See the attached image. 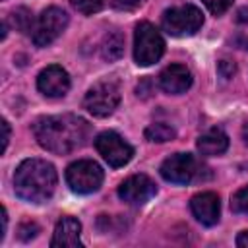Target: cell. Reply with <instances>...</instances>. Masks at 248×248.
Instances as JSON below:
<instances>
[{
  "label": "cell",
  "mask_w": 248,
  "mask_h": 248,
  "mask_svg": "<svg viewBox=\"0 0 248 248\" xmlns=\"http://www.w3.org/2000/svg\"><path fill=\"white\" fill-rule=\"evenodd\" d=\"M33 134L43 149L56 155H66L87 141L91 126L78 114H56L39 118L33 124Z\"/></svg>",
  "instance_id": "6da1fadb"
},
{
  "label": "cell",
  "mask_w": 248,
  "mask_h": 248,
  "mask_svg": "<svg viewBox=\"0 0 248 248\" xmlns=\"http://www.w3.org/2000/svg\"><path fill=\"white\" fill-rule=\"evenodd\" d=\"M56 170L48 161L25 159L14 174L16 194L29 203H43L50 200L56 188Z\"/></svg>",
  "instance_id": "7a4b0ae2"
},
{
  "label": "cell",
  "mask_w": 248,
  "mask_h": 248,
  "mask_svg": "<svg viewBox=\"0 0 248 248\" xmlns=\"http://www.w3.org/2000/svg\"><path fill=\"white\" fill-rule=\"evenodd\" d=\"M120 103V85L116 79L107 78L103 81H97L83 99V107L99 118H105L114 112V108Z\"/></svg>",
  "instance_id": "3957f363"
},
{
  "label": "cell",
  "mask_w": 248,
  "mask_h": 248,
  "mask_svg": "<svg viewBox=\"0 0 248 248\" xmlns=\"http://www.w3.org/2000/svg\"><path fill=\"white\" fill-rule=\"evenodd\" d=\"M165 52V41L161 33L147 21H141L136 27L134 37V58L140 66H151Z\"/></svg>",
  "instance_id": "277c9868"
},
{
  "label": "cell",
  "mask_w": 248,
  "mask_h": 248,
  "mask_svg": "<svg viewBox=\"0 0 248 248\" xmlns=\"http://www.w3.org/2000/svg\"><path fill=\"white\" fill-rule=\"evenodd\" d=\"M202 23H203L202 12L192 4L176 6V8H170L163 14V27L172 37L194 35L202 27Z\"/></svg>",
  "instance_id": "5b68a950"
},
{
  "label": "cell",
  "mask_w": 248,
  "mask_h": 248,
  "mask_svg": "<svg viewBox=\"0 0 248 248\" xmlns=\"http://www.w3.org/2000/svg\"><path fill=\"white\" fill-rule=\"evenodd\" d=\"M66 180L74 192L91 194V192L99 190V186L103 184V169L95 161L81 159V161H76L68 167Z\"/></svg>",
  "instance_id": "8992f818"
},
{
  "label": "cell",
  "mask_w": 248,
  "mask_h": 248,
  "mask_svg": "<svg viewBox=\"0 0 248 248\" xmlns=\"http://www.w3.org/2000/svg\"><path fill=\"white\" fill-rule=\"evenodd\" d=\"M66 25H68V14L64 10H60L56 6L46 8L39 16V19L33 27V43L37 46H48L52 41H56L62 35Z\"/></svg>",
  "instance_id": "52a82bcc"
},
{
  "label": "cell",
  "mask_w": 248,
  "mask_h": 248,
  "mask_svg": "<svg viewBox=\"0 0 248 248\" xmlns=\"http://www.w3.org/2000/svg\"><path fill=\"white\" fill-rule=\"evenodd\" d=\"M95 147L103 155V159L114 169L124 167L134 155V147L128 141H124L116 132L99 134L97 140H95Z\"/></svg>",
  "instance_id": "ba28073f"
},
{
  "label": "cell",
  "mask_w": 248,
  "mask_h": 248,
  "mask_svg": "<svg viewBox=\"0 0 248 248\" xmlns=\"http://www.w3.org/2000/svg\"><path fill=\"white\" fill-rule=\"evenodd\" d=\"M155 192H157L155 182L145 174H134L118 186L120 200L132 205H143L155 196Z\"/></svg>",
  "instance_id": "9c48e42d"
},
{
  "label": "cell",
  "mask_w": 248,
  "mask_h": 248,
  "mask_svg": "<svg viewBox=\"0 0 248 248\" xmlns=\"http://www.w3.org/2000/svg\"><path fill=\"white\" fill-rule=\"evenodd\" d=\"M196 174V161L190 153H174L161 165V176L172 184H188Z\"/></svg>",
  "instance_id": "30bf717a"
},
{
  "label": "cell",
  "mask_w": 248,
  "mask_h": 248,
  "mask_svg": "<svg viewBox=\"0 0 248 248\" xmlns=\"http://www.w3.org/2000/svg\"><path fill=\"white\" fill-rule=\"evenodd\" d=\"M37 87L46 97H64L70 89V76L62 66H46L37 78Z\"/></svg>",
  "instance_id": "8fae6325"
},
{
  "label": "cell",
  "mask_w": 248,
  "mask_h": 248,
  "mask_svg": "<svg viewBox=\"0 0 248 248\" xmlns=\"http://www.w3.org/2000/svg\"><path fill=\"white\" fill-rule=\"evenodd\" d=\"M159 85L170 95H180L192 85V74L184 64H170L161 72Z\"/></svg>",
  "instance_id": "7c38bea8"
},
{
  "label": "cell",
  "mask_w": 248,
  "mask_h": 248,
  "mask_svg": "<svg viewBox=\"0 0 248 248\" xmlns=\"http://www.w3.org/2000/svg\"><path fill=\"white\" fill-rule=\"evenodd\" d=\"M190 207H192V213L196 215V219L202 223V225H215L219 221V198L217 194L213 192H202V194H196L190 202Z\"/></svg>",
  "instance_id": "4fadbf2b"
},
{
  "label": "cell",
  "mask_w": 248,
  "mask_h": 248,
  "mask_svg": "<svg viewBox=\"0 0 248 248\" xmlns=\"http://www.w3.org/2000/svg\"><path fill=\"white\" fill-rule=\"evenodd\" d=\"M79 234H81V223L74 217H62L56 223L50 246L52 248H78L81 246Z\"/></svg>",
  "instance_id": "5bb4252c"
},
{
  "label": "cell",
  "mask_w": 248,
  "mask_h": 248,
  "mask_svg": "<svg viewBox=\"0 0 248 248\" xmlns=\"http://www.w3.org/2000/svg\"><path fill=\"white\" fill-rule=\"evenodd\" d=\"M229 147V138L223 130L219 128H213L209 132H205L203 136H200L198 140V151L202 155H207V157H213V155H221L225 153Z\"/></svg>",
  "instance_id": "9a60e30c"
},
{
  "label": "cell",
  "mask_w": 248,
  "mask_h": 248,
  "mask_svg": "<svg viewBox=\"0 0 248 248\" xmlns=\"http://www.w3.org/2000/svg\"><path fill=\"white\" fill-rule=\"evenodd\" d=\"M101 52H103V58L108 60V62L118 60L124 52V37L118 31L107 33L105 39H103V45H101Z\"/></svg>",
  "instance_id": "2e32d148"
},
{
  "label": "cell",
  "mask_w": 248,
  "mask_h": 248,
  "mask_svg": "<svg viewBox=\"0 0 248 248\" xmlns=\"http://www.w3.org/2000/svg\"><path fill=\"white\" fill-rule=\"evenodd\" d=\"M174 138V130L169 126V124H163V122H155V124H149L145 128V140L147 141H153V143H163V141H169Z\"/></svg>",
  "instance_id": "e0dca14e"
},
{
  "label": "cell",
  "mask_w": 248,
  "mask_h": 248,
  "mask_svg": "<svg viewBox=\"0 0 248 248\" xmlns=\"http://www.w3.org/2000/svg\"><path fill=\"white\" fill-rule=\"evenodd\" d=\"M10 17H12V25H14L17 31H21V33H27V31L31 29V25H33V16H31V12H29L27 8H17V10H14Z\"/></svg>",
  "instance_id": "ac0fdd59"
},
{
  "label": "cell",
  "mask_w": 248,
  "mask_h": 248,
  "mask_svg": "<svg viewBox=\"0 0 248 248\" xmlns=\"http://www.w3.org/2000/svg\"><path fill=\"white\" fill-rule=\"evenodd\" d=\"M231 209H232L234 213H244V215H248V186L240 188V190L232 196V200H231Z\"/></svg>",
  "instance_id": "d6986e66"
},
{
  "label": "cell",
  "mask_w": 248,
  "mask_h": 248,
  "mask_svg": "<svg viewBox=\"0 0 248 248\" xmlns=\"http://www.w3.org/2000/svg\"><path fill=\"white\" fill-rule=\"evenodd\" d=\"M72 6L83 14V16H91L95 12H99L103 8V0H72Z\"/></svg>",
  "instance_id": "ffe728a7"
},
{
  "label": "cell",
  "mask_w": 248,
  "mask_h": 248,
  "mask_svg": "<svg viewBox=\"0 0 248 248\" xmlns=\"http://www.w3.org/2000/svg\"><path fill=\"white\" fill-rule=\"evenodd\" d=\"M203 4L213 16H221L231 8L232 0H203Z\"/></svg>",
  "instance_id": "44dd1931"
},
{
  "label": "cell",
  "mask_w": 248,
  "mask_h": 248,
  "mask_svg": "<svg viewBox=\"0 0 248 248\" xmlns=\"http://www.w3.org/2000/svg\"><path fill=\"white\" fill-rule=\"evenodd\" d=\"M17 232H19V238H21V240H31V238L37 236V232H39V225L33 223V221H25V223L19 225Z\"/></svg>",
  "instance_id": "7402d4cb"
},
{
  "label": "cell",
  "mask_w": 248,
  "mask_h": 248,
  "mask_svg": "<svg viewBox=\"0 0 248 248\" xmlns=\"http://www.w3.org/2000/svg\"><path fill=\"white\" fill-rule=\"evenodd\" d=\"M234 64L232 62H229V60H221L219 62V74L223 76V78H232V74H234Z\"/></svg>",
  "instance_id": "603a6c76"
},
{
  "label": "cell",
  "mask_w": 248,
  "mask_h": 248,
  "mask_svg": "<svg viewBox=\"0 0 248 248\" xmlns=\"http://www.w3.org/2000/svg\"><path fill=\"white\" fill-rule=\"evenodd\" d=\"M110 2L118 10H132V8H136L140 4V0H110Z\"/></svg>",
  "instance_id": "cb8c5ba5"
},
{
  "label": "cell",
  "mask_w": 248,
  "mask_h": 248,
  "mask_svg": "<svg viewBox=\"0 0 248 248\" xmlns=\"http://www.w3.org/2000/svg\"><path fill=\"white\" fill-rule=\"evenodd\" d=\"M2 151H6L8 147V141H10V124L6 120H2Z\"/></svg>",
  "instance_id": "d4e9b609"
},
{
  "label": "cell",
  "mask_w": 248,
  "mask_h": 248,
  "mask_svg": "<svg viewBox=\"0 0 248 248\" xmlns=\"http://www.w3.org/2000/svg\"><path fill=\"white\" fill-rule=\"evenodd\" d=\"M236 246H238V248H248V231H242V232L236 236Z\"/></svg>",
  "instance_id": "484cf974"
},
{
  "label": "cell",
  "mask_w": 248,
  "mask_h": 248,
  "mask_svg": "<svg viewBox=\"0 0 248 248\" xmlns=\"http://www.w3.org/2000/svg\"><path fill=\"white\" fill-rule=\"evenodd\" d=\"M236 21L238 23H246L248 21V8H240L236 12Z\"/></svg>",
  "instance_id": "4316f807"
},
{
  "label": "cell",
  "mask_w": 248,
  "mask_h": 248,
  "mask_svg": "<svg viewBox=\"0 0 248 248\" xmlns=\"http://www.w3.org/2000/svg\"><path fill=\"white\" fill-rule=\"evenodd\" d=\"M242 138H244V143L248 145V122H246L244 128H242Z\"/></svg>",
  "instance_id": "83f0119b"
}]
</instances>
